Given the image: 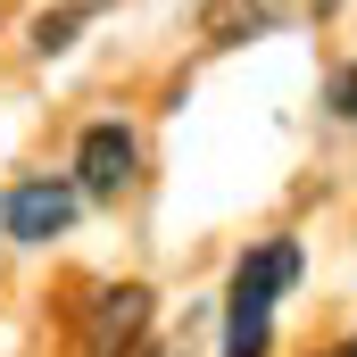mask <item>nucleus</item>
<instances>
[{"mask_svg":"<svg viewBox=\"0 0 357 357\" xmlns=\"http://www.w3.org/2000/svg\"><path fill=\"white\" fill-rule=\"evenodd\" d=\"M266 316H274V307H233V324H225V357H266V341H274Z\"/></svg>","mask_w":357,"mask_h":357,"instance_id":"7","label":"nucleus"},{"mask_svg":"<svg viewBox=\"0 0 357 357\" xmlns=\"http://www.w3.org/2000/svg\"><path fill=\"white\" fill-rule=\"evenodd\" d=\"M142 333H150V291L142 282L100 291V307H91V357H125Z\"/></svg>","mask_w":357,"mask_h":357,"instance_id":"5","label":"nucleus"},{"mask_svg":"<svg viewBox=\"0 0 357 357\" xmlns=\"http://www.w3.org/2000/svg\"><path fill=\"white\" fill-rule=\"evenodd\" d=\"M333 357H357V341H349V349H333Z\"/></svg>","mask_w":357,"mask_h":357,"instance_id":"9","label":"nucleus"},{"mask_svg":"<svg viewBox=\"0 0 357 357\" xmlns=\"http://www.w3.org/2000/svg\"><path fill=\"white\" fill-rule=\"evenodd\" d=\"M75 208H84V191L67 175H25V183L0 191V233L25 241V250H42V241H59V233L75 225Z\"/></svg>","mask_w":357,"mask_h":357,"instance_id":"1","label":"nucleus"},{"mask_svg":"<svg viewBox=\"0 0 357 357\" xmlns=\"http://www.w3.org/2000/svg\"><path fill=\"white\" fill-rule=\"evenodd\" d=\"M324 100H333V116H357V67H341V75H333V91H324Z\"/></svg>","mask_w":357,"mask_h":357,"instance_id":"8","label":"nucleus"},{"mask_svg":"<svg viewBox=\"0 0 357 357\" xmlns=\"http://www.w3.org/2000/svg\"><path fill=\"white\" fill-rule=\"evenodd\" d=\"M316 8H333V0H208V8H199V33H208V42H258V33L299 25V17H316Z\"/></svg>","mask_w":357,"mask_h":357,"instance_id":"3","label":"nucleus"},{"mask_svg":"<svg viewBox=\"0 0 357 357\" xmlns=\"http://www.w3.org/2000/svg\"><path fill=\"white\" fill-rule=\"evenodd\" d=\"M299 266H307L299 241H258V250L233 266V307H274V299L299 282Z\"/></svg>","mask_w":357,"mask_h":357,"instance_id":"4","label":"nucleus"},{"mask_svg":"<svg viewBox=\"0 0 357 357\" xmlns=\"http://www.w3.org/2000/svg\"><path fill=\"white\" fill-rule=\"evenodd\" d=\"M84 25H91V0H75V8H50V17H33V50H42V59H59V50L84 33Z\"/></svg>","mask_w":357,"mask_h":357,"instance_id":"6","label":"nucleus"},{"mask_svg":"<svg viewBox=\"0 0 357 357\" xmlns=\"http://www.w3.org/2000/svg\"><path fill=\"white\" fill-rule=\"evenodd\" d=\"M133 167H142V150H133L125 125H84V142H75V191H84V199L133 191Z\"/></svg>","mask_w":357,"mask_h":357,"instance_id":"2","label":"nucleus"}]
</instances>
